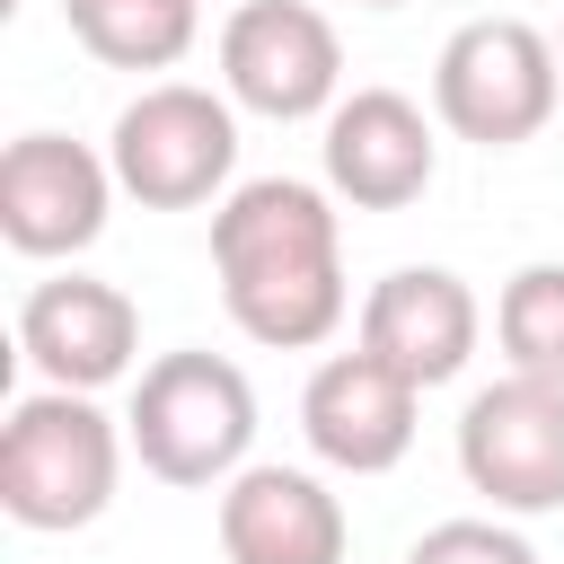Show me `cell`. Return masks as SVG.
<instances>
[{"instance_id":"cell-3","label":"cell","mask_w":564,"mask_h":564,"mask_svg":"<svg viewBox=\"0 0 564 564\" xmlns=\"http://www.w3.org/2000/svg\"><path fill=\"white\" fill-rule=\"evenodd\" d=\"M123 441L141 449V467L159 485H229L256 449V388H247L238 361H220L203 344L159 352L132 379Z\"/></svg>"},{"instance_id":"cell-7","label":"cell","mask_w":564,"mask_h":564,"mask_svg":"<svg viewBox=\"0 0 564 564\" xmlns=\"http://www.w3.org/2000/svg\"><path fill=\"white\" fill-rule=\"evenodd\" d=\"M458 476L511 520L564 511V388L546 379L476 388L458 414Z\"/></svg>"},{"instance_id":"cell-8","label":"cell","mask_w":564,"mask_h":564,"mask_svg":"<svg viewBox=\"0 0 564 564\" xmlns=\"http://www.w3.org/2000/svg\"><path fill=\"white\" fill-rule=\"evenodd\" d=\"M115 159H97L70 132H18L0 150V238L18 256H79L106 238Z\"/></svg>"},{"instance_id":"cell-11","label":"cell","mask_w":564,"mask_h":564,"mask_svg":"<svg viewBox=\"0 0 564 564\" xmlns=\"http://www.w3.org/2000/svg\"><path fill=\"white\" fill-rule=\"evenodd\" d=\"M476 335H485V308L449 264H397L361 300V352H379L414 388H449L476 361Z\"/></svg>"},{"instance_id":"cell-10","label":"cell","mask_w":564,"mask_h":564,"mask_svg":"<svg viewBox=\"0 0 564 564\" xmlns=\"http://www.w3.org/2000/svg\"><path fill=\"white\" fill-rule=\"evenodd\" d=\"M414 379H397L379 352H326L300 388V432L326 467L344 476H388L405 449H414Z\"/></svg>"},{"instance_id":"cell-6","label":"cell","mask_w":564,"mask_h":564,"mask_svg":"<svg viewBox=\"0 0 564 564\" xmlns=\"http://www.w3.org/2000/svg\"><path fill=\"white\" fill-rule=\"evenodd\" d=\"M220 88L264 123H308L344 106V44L308 0H238L220 26Z\"/></svg>"},{"instance_id":"cell-17","label":"cell","mask_w":564,"mask_h":564,"mask_svg":"<svg viewBox=\"0 0 564 564\" xmlns=\"http://www.w3.org/2000/svg\"><path fill=\"white\" fill-rule=\"evenodd\" d=\"M361 9H405V0H361Z\"/></svg>"},{"instance_id":"cell-15","label":"cell","mask_w":564,"mask_h":564,"mask_svg":"<svg viewBox=\"0 0 564 564\" xmlns=\"http://www.w3.org/2000/svg\"><path fill=\"white\" fill-rule=\"evenodd\" d=\"M494 335H502L511 379L564 388V264H520L494 300Z\"/></svg>"},{"instance_id":"cell-9","label":"cell","mask_w":564,"mask_h":564,"mask_svg":"<svg viewBox=\"0 0 564 564\" xmlns=\"http://www.w3.org/2000/svg\"><path fill=\"white\" fill-rule=\"evenodd\" d=\"M18 352L44 370V388H70V397H97L132 370L141 352V308L97 282V273H53L18 300Z\"/></svg>"},{"instance_id":"cell-4","label":"cell","mask_w":564,"mask_h":564,"mask_svg":"<svg viewBox=\"0 0 564 564\" xmlns=\"http://www.w3.org/2000/svg\"><path fill=\"white\" fill-rule=\"evenodd\" d=\"M564 62L529 18H467L432 62V115L476 150H520L546 132Z\"/></svg>"},{"instance_id":"cell-1","label":"cell","mask_w":564,"mask_h":564,"mask_svg":"<svg viewBox=\"0 0 564 564\" xmlns=\"http://www.w3.org/2000/svg\"><path fill=\"white\" fill-rule=\"evenodd\" d=\"M212 273L238 335L273 352H308L344 326V220L308 176H247L212 212Z\"/></svg>"},{"instance_id":"cell-14","label":"cell","mask_w":564,"mask_h":564,"mask_svg":"<svg viewBox=\"0 0 564 564\" xmlns=\"http://www.w3.org/2000/svg\"><path fill=\"white\" fill-rule=\"evenodd\" d=\"M62 18L106 70H167L194 53V0H62Z\"/></svg>"},{"instance_id":"cell-13","label":"cell","mask_w":564,"mask_h":564,"mask_svg":"<svg viewBox=\"0 0 564 564\" xmlns=\"http://www.w3.org/2000/svg\"><path fill=\"white\" fill-rule=\"evenodd\" d=\"M220 555L229 564H344L352 520L308 467H238L220 485Z\"/></svg>"},{"instance_id":"cell-16","label":"cell","mask_w":564,"mask_h":564,"mask_svg":"<svg viewBox=\"0 0 564 564\" xmlns=\"http://www.w3.org/2000/svg\"><path fill=\"white\" fill-rule=\"evenodd\" d=\"M405 564H538V546L511 520H441L405 546Z\"/></svg>"},{"instance_id":"cell-12","label":"cell","mask_w":564,"mask_h":564,"mask_svg":"<svg viewBox=\"0 0 564 564\" xmlns=\"http://www.w3.org/2000/svg\"><path fill=\"white\" fill-rule=\"evenodd\" d=\"M441 167V141H432V115L397 88H352L335 115H326V194H344L352 212H405L423 203Z\"/></svg>"},{"instance_id":"cell-2","label":"cell","mask_w":564,"mask_h":564,"mask_svg":"<svg viewBox=\"0 0 564 564\" xmlns=\"http://www.w3.org/2000/svg\"><path fill=\"white\" fill-rule=\"evenodd\" d=\"M115 476H123V432L97 397L35 388V397L9 405V423H0V511L18 529H35V538L88 529L115 502Z\"/></svg>"},{"instance_id":"cell-18","label":"cell","mask_w":564,"mask_h":564,"mask_svg":"<svg viewBox=\"0 0 564 564\" xmlns=\"http://www.w3.org/2000/svg\"><path fill=\"white\" fill-rule=\"evenodd\" d=\"M555 62H564V44H555Z\"/></svg>"},{"instance_id":"cell-5","label":"cell","mask_w":564,"mask_h":564,"mask_svg":"<svg viewBox=\"0 0 564 564\" xmlns=\"http://www.w3.org/2000/svg\"><path fill=\"white\" fill-rule=\"evenodd\" d=\"M106 159H115V185L141 212H194L238 167V106L194 88V79H159L115 115Z\"/></svg>"}]
</instances>
